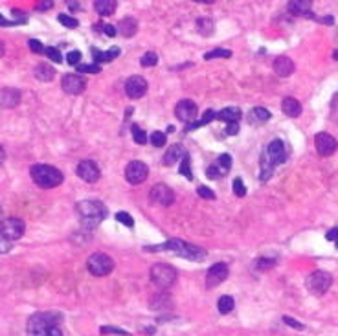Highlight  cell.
Listing matches in <instances>:
<instances>
[{"label": "cell", "mask_w": 338, "mask_h": 336, "mask_svg": "<svg viewBox=\"0 0 338 336\" xmlns=\"http://www.w3.org/2000/svg\"><path fill=\"white\" fill-rule=\"evenodd\" d=\"M30 336H63V314L61 312H35L26 323Z\"/></svg>", "instance_id": "6da1fadb"}, {"label": "cell", "mask_w": 338, "mask_h": 336, "mask_svg": "<svg viewBox=\"0 0 338 336\" xmlns=\"http://www.w3.org/2000/svg\"><path fill=\"white\" fill-rule=\"evenodd\" d=\"M145 250H149V252L167 250V252L177 254V256H180V257L191 259V261H202V259H206V256H208V252L204 250V248L189 245V243H184V241H180V239H169L167 243H164V245H160V246H147Z\"/></svg>", "instance_id": "7a4b0ae2"}, {"label": "cell", "mask_w": 338, "mask_h": 336, "mask_svg": "<svg viewBox=\"0 0 338 336\" xmlns=\"http://www.w3.org/2000/svg\"><path fill=\"white\" fill-rule=\"evenodd\" d=\"M75 213L85 228H96L107 217V208L99 200H83L75 204Z\"/></svg>", "instance_id": "3957f363"}, {"label": "cell", "mask_w": 338, "mask_h": 336, "mask_svg": "<svg viewBox=\"0 0 338 336\" xmlns=\"http://www.w3.org/2000/svg\"><path fill=\"white\" fill-rule=\"evenodd\" d=\"M30 175H32L33 182L37 184L39 187H44V189H52V187H57L63 184L65 176L57 167L54 166H46V164H37L30 169Z\"/></svg>", "instance_id": "277c9868"}, {"label": "cell", "mask_w": 338, "mask_h": 336, "mask_svg": "<svg viewBox=\"0 0 338 336\" xmlns=\"http://www.w3.org/2000/svg\"><path fill=\"white\" fill-rule=\"evenodd\" d=\"M177 279V270L167 265V263H156L151 267V281L155 283L156 287L167 288L171 287Z\"/></svg>", "instance_id": "5b68a950"}, {"label": "cell", "mask_w": 338, "mask_h": 336, "mask_svg": "<svg viewBox=\"0 0 338 336\" xmlns=\"http://www.w3.org/2000/svg\"><path fill=\"white\" fill-rule=\"evenodd\" d=\"M86 268L92 276H97V278H103V276H108V274L114 270V261L112 257H108L107 254H92L86 261Z\"/></svg>", "instance_id": "8992f818"}, {"label": "cell", "mask_w": 338, "mask_h": 336, "mask_svg": "<svg viewBox=\"0 0 338 336\" xmlns=\"http://www.w3.org/2000/svg\"><path fill=\"white\" fill-rule=\"evenodd\" d=\"M331 283H333V276L325 270H316V272H312L309 278H307V290L314 296H322L329 290L331 287Z\"/></svg>", "instance_id": "52a82bcc"}, {"label": "cell", "mask_w": 338, "mask_h": 336, "mask_svg": "<svg viewBox=\"0 0 338 336\" xmlns=\"http://www.w3.org/2000/svg\"><path fill=\"white\" fill-rule=\"evenodd\" d=\"M24 230H26V224L21 219L10 217V219L0 220V235H2L6 241L21 239L22 235H24Z\"/></svg>", "instance_id": "ba28073f"}, {"label": "cell", "mask_w": 338, "mask_h": 336, "mask_svg": "<svg viewBox=\"0 0 338 336\" xmlns=\"http://www.w3.org/2000/svg\"><path fill=\"white\" fill-rule=\"evenodd\" d=\"M147 175H149V169H147V166H145L144 162L140 160H133L129 166L125 167V178L133 186H138V184L145 182Z\"/></svg>", "instance_id": "9c48e42d"}, {"label": "cell", "mask_w": 338, "mask_h": 336, "mask_svg": "<svg viewBox=\"0 0 338 336\" xmlns=\"http://www.w3.org/2000/svg\"><path fill=\"white\" fill-rule=\"evenodd\" d=\"M75 173H77V176H79L81 180L88 182V184H94V182L99 180V176H101V171H99V167H97L96 162L92 160H83L77 164V167H75Z\"/></svg>", "instance_id": "30bf717a"}, {"label": "cell", "mask_w": 338, "mask_h": 336, "mask_svg": "<svg viewBox=\"0 0 338 336\" xmlns=\"http://www.w3.org/2000/svg\"><path fill=\"white\" fill-rule=\"evenodd\" d=\"M149 198L153 202L160 204V206H171L175 202V193L169 186L166 184H156V186L151 187L149 191Z\"/></svg>", "instance_id": "8fae6325"}, {"label": "cell", "mask_w": 338, "mask_h": 336, "mask_svg": "<svg viewBox=\"0 0 338 336\" xmlns=\"http://www.w3.org/2000/svg\"><path fill=\"white\" fill-rule=\"evenodd\" d=\"M314 145H316V151L320 156H331L338 147L336 138L329 133H318L314 136Z\"/></svg>", "instance_id": "7c38bea8"}, {"label": "cell", "mask_w": 338, "mask_h": 336, "mask_svg": "<svg viewBox=\"0 0 338 336\" xmlns=\"http://www.w3.org/2000/svg\"><path fill=\"white\" fill-rule=\"evenodd\" d=\"M145 92H147V81L142 75H131L125 83V94L131 99H140L145 96Z\"/></svg>", "instance_id": "4fadbf2b"}, {"label": "cell", "mask_w": 338, "mask_h": 336, "mask_svg": "<svg viewBox=\"0 0 338 336\" xmlns=\"http://www.w3.org/2000/svg\"><path fill=\"white\" fill-rule=\"evenodd\" d=\"M61 86H63V90L70 96H77L81 92L86 88V83L85 79L77 74H66L63 75V81H61Z\"/></svg>", "instance_id": "5bb4252c"}, {"label": "cell", "mask_w": 338, "mask_h": 336, "mask_svg": "<svg viewBox=\"0 0 338 336\" xmlns=\"http://www.w3.org/2000/svg\"><path fill=\"white\" fill-rule=\"evenodd\" d=\"M226 278H228V267H226L224 263H215V265L209 267L208 274H206V287L208 288L217 287Z\"/></svg>", "instance_id": "9a60e30c"}, {"label": "cell", "mask_w": 338, "mask_h": 336, "mask_svg": "<svg viewBox=\"0 0 338 336\" xmlns=\"http://www.w3.org/2000/svg\"><path fill=\"white\" fill-rule=\"evenodd\" d=\"M197 112H199V108H197V105H195L191 99H182V101H178L177 107H175V114H177L178 120L184 123L193 122Z\"/></svg>", "instance_id": "2e32d148"}, {"label": "cell", "mask_w": 338, "mask_h": 336, "mask_svg": "<svg viewBox=\"0 0 338 336\" xmlns=\"http://www.w3.org/2000/svg\"><path fill=\"white\" fill-rule=\"evenodd\" d=\"M267 155H269L274 166H279V164L287 162V151H285V145L281 140H272L270 142L269 147H267Z\"/></svg>", "instance_id": "e0dca14e"}, {"label": "cell", "mask_w": 338, "mask_h": 336, "mask_svg": "<svg viewBox=\"0 0 338 336\" xmlns=\"http://www.w3.org/2000/svg\"><path fill=\"white\" fill-rule=\"evenodd\" d=\"M312 0H289V11L296 17H311Z\"/></svg>", "instance_id": "ac0fdd59"}, {"label": "cell", "mask_w": 338, "mask_h": 336, "mask_svg": "<svg viewBox=\"0 0 338 336\" xmlns=\"http://www.w3.org/2000/svg\"><path fill=\"white\" fill-rule=\"evenodd\" d=\"M21 103V90L17 88H2L0 90V105L4 108H13Z\"/></svg>", "instance_id": "d6986e66"}, {"label": "cell", "mask_w": 338, "mask_h": 336, "mask_svg": "<svg viewBox=\"0 0 338 336\" xmlns=\"http://www.w3.org/2000/svg\"><path fill=\"white\" fill-rule=\"evenodd\" d=\"M274 72L279 75V77H289L292 72H294V63L292 59H289L287 55H279V57L274 59Z\"/></svg>", "instance_id": "ffe728a7"}, {"label": "cell", "mask_w": 338, "mask_h": 336, "mask_svg": "<svg viewBox=\"0 0 338 336\" xmlns=\"http://www.w3.org/2000/svg\"><path fill=\"white\" fill-rule=\"evenodd\" d=\"M118 32L122 33L124 37H127V39L135 37L136 32H138V21H136L135 17H125L124 21L120 22Z\"/></svg>", "instance_id": "44dd1931"}, {"label": "cell", "mask_w": 338, "mask_h": 336, "mask_svg": "<svg viewBox=\"0 0 338 336\" xmlns=\"http://www.w3.org/2000/svg\"><path fill=\"white\" fill-rule=\"evenodd\" d=\"M274 167L276 166L272 164V160H270L267 151H265L263 155H261V160H259V178H261V182L270 180V176H272L274 173Z\"/></svg>", "instance_id": "7402d4cb"}, {"label": "cell", "mask_w": 338, "mask_h": 336, "mask_svg": "<svg viewBox=\"0 0 338 336\" xmlns=\"http://www.w3.org/2000/svg\"><path fill=\"white\" fill-rule=\"evenodd\" d=\"M184 155H186V151H184L182 145H171L169 149H167V153L164 155V166H173V164H177L180 158H184Z\"/></svg>", "instance_id": "603a6c76"}, {"label": "cell", "mask_w": 338, "mask_h": 336, "mask_svg": "<svg viewBox=\"0 0 338 336\" xmlns=\"http://www.w3.org/2000/svg\"><path fill=\"white\" fill-rule=\"evenodd\" d=\"M281 110L289 118H298L301 114V103L294 97H285L281 103Z\"/></svg>", "instance_id": "cb8c5ba5"}, {"label": "cell", "mask_w": 338, "mask_h": 336, "mask_svg": "<svg viewBox=\"0 0 338 336\" xmlns=\"http://www.w3.org/2000/svg\"><path fill=\"white\" fill-rule=\"evenodd\" d=\"M116 8H118L116 0H94V10L101 17L112 15L114 11H116Z\"/></svg>", "instance_id": "d4e9b609"}, {"label": "cell", "mask_w": 338, "mask_h": 336, "mask_svg": "<svg viewBox=\"0 0 338 336\" xmlns=\"http://www.w3.org/2000/svg\"><path fill=\"white\" fill-rule=\"evenodd\" d=\"M35 77H37L39 81H43V83L52 81L55 77L54 66H50V64H46V63L37 64V66H35Z\"/></svg>", "instance_id": "484cf974"}, {"label": "cell", "mask_w": 338, "mask_h": 336, "mask_svg": "<svg viewBox=\"0 0 338 336\" xmlns=\"http://www.w3.org/2000/svg\"><path fill=\"white\" fill-rule=\"evenodd\" d=\"M269 120H270V112L265 107H256L248 114V122L252 123V125H258V123L261 125V123L269 122Z\"/></svg>", "instance_id": "4316f807"}, {"label": "cell", "mask_w": 338, "mask_h": 336, "mask_svg": "<svg viewBox=\"0 0 338 336\" xmlns=\"http://www.w3.org/2000/svg\"><path fill=\"white\" fill-rule=\"evenodd\" d=\"M120 55V48H110L107 52H101V50H96L92 48V57L96 63H108V61H112Z\"/></svg>", "instance_id": "83f0119b"}, {"label": "cell", "mask_w": 338, "mask_h": 336, "mask_svg": "<svg viewBox=\"0 0 338 336\" xmlns=\"http://www.w3.org/2000/svg\"><path fill=\"white\" fill-rule=\"evenodd\" d=\"M243 116V112L239 110L237 107H228V108H222L220 112H217V120H220V122H239Z\"/></svg>", "instance_id": "f1b7e54d"}, {"label": "cell", "mask_w": 338, "mask_h": 336, "mask_svg": "<svg viewBox=\"0 0 338 336\" xmlns=\"http://www.w3.org/2000/svg\"><path fill=\"white\" fill-rule=\"evenodd\" d=\"M234 307H236V301L232 296H220L219 301H217V309H219L220 314H230Z\"/></svg>", "instance_id": "f546056e"}, {"label": "cell", "mask_w": 338, "mask_h": 336, "mask_svg": "<svg viewBox=\"0 0 338 336\" xmlns=\"http://www.w3.org/2000/svg\"><path fill=\"white\" fill-rule=\"evenodd\" d=\"M197 30L200 32V35H204V37H209V35L213 33V21H211V19H208V17H202V19H199V21H197Z\"/></svg>", "instance_id": "4dcf8cb0"}, {"label": "cell", "mask_w": 338, "mask_h": 336, "mask_svg": "<svg viewBox=\"0 0 338 336\" xmlns=\"http://www.w3.org/2000/svg\"><path fill=\"white\" fill-rule=\"evenodd\" d=\"M213 120H217V114H215V110H206L200 122H193L191 125H188V131H193V129L204 127V125H208V123L213 122Z\"/></svg>", "instance_id": "1f68e13d"}, {"label": "cell", "mask_w": 338, "mask_h": 336, "mask_svg": "<svg viewBox=\"0 0 338 336\" xmlns=\"http://www.w3.org/2000/svg\"><path fill=\"white\" fill-rule=\"evenodd\" d=\"M180 175L186 176L188 180H193V173H191V158H189L188 153L184 155L182 164H180Z\"/></svg>", "instance_id": "d6a6232c"}, {"label": "cell", "mask_w": 338, "mask_h": 336, "mask_svg": "<svg viewBox=\"0 0 338 336\" xmlns=\"http://www.w3.org/2000/svg\"><path fill=\"white\" fill-rule=\"evenodd\" d=\"M131 133H133V138H135V142L138 145L147 144V134H145V131H142L138 125H133V127H131Z\"/></svg>", "instance_id": "836d02e7"}, {"label": "cell", "mask_w": 338, "mask_h": 336, "mask_svg": "<svg viewBox=\"0 0 338 336\" xmlns=\"http://www.w3.org/2000/svg\"><path fill=\"white\" fill-rule=\"evenodd\" d=\"M215 57L228 59V57H232V52H230V50H226V48H215V50H211V52H208V54L204 55V59H206V61H209V59H215Z\"/></svg>", "instance_id": "e575fe53"}, {"label": "cell", "mask_w": 338, "mask_h": 336, "mask_svg": "<svg viewBox=\"0 0 338 336\" xmlns=\"http://www.w3.org/2000/svg\"><path fill=\"white\" fill-rule=\"evenodd\" d=\"M156 63H158L156 52H147L144 57L140 59V64H142V66H156Z\"/></svg>", "instance_id": "d590c367"}, {"label": "cell", "mask_w": 338, "mask_h": 336, "mask_svg": "<svg viewBox=\"0 0 338 336\" xmlns=\"http://www.w3.org/2000/svg\"><path fill=\"white\" fill-rule=\"evenodd\" d=\"M151 144L155 145V147H164L166 145V134L160 133V131H155V133L151 134Z\"/></svg>", "instance_id": "8d00e7d4"}, {"label": "cell", "mask_w": 338, "mask_h": 336, "mask_svg": "<svg viewBox=\"0 0 338 336\" xmlns=\"http://www.w3.org/2000/svg\"><path fill=\"white\" fill-rule=\"evenodd\" d=\"M226 171L222 169L220 166H217V164H211V166L208 167V171H206V175H208V178H220V176L224 175Z\"/></svg>", "instance_id": "74e56055"}, {"label": "cell", "mask_w": 338, "mask_h": 336, "mask_svg": "<svg viewBox=\"0 0 338 336\" xmlns=\"http://www.w3.org/2000/svg\"><path fill=\"white\" fill-rule=\"evenodd\" d=\"M57 21L63 24V26H66V28H77L79 26V22L75 21L74 17H68V15H65V13H61L59 17H57Z\"/></svg>", "instance_id": "f35d334b"}, {"label": "cell", "mask_w": 338, "mask_h": 336, "mask_svg": "<svg viewBox=\"0 0 338 336\" xmlns=\"http://www.w3.org/2000/svg\"><path fill=\"white\" fill-rule=\"evenodd\" d=\"M116 219H118L122 224H125L127 228H133V226H135V219H133L127 211H118V213H116Z\"/></svg>", "instance_id": "ab89813d"}, {"label": "cell", "mask_w": 338, "mask_h": 336, "mask_svg": "<svg viewBox=\"0 0 338 336\" xmlns=\"http://www.w3.org/2000/svg\"><path fill=\"white\" fill-rule=\"evenodd\" d=\"M77 70L83 74H99L101 66H97V64H77Z\"/></svg>", "instance_id": "60d3db41"}, {"label": "cell", "mask_w": 338, "mask_h": 336, "mask_svg": "<svg viewBox=\"0 0 338 336\" xmlns=\"http://www.w3.org/2000/svg\"><path fill=\"white\" fill-rule=\"evenodd\" d=\"M274 265H276V259H267V257H259L256 261V268H259V270H269Z\"/></svg>", "instance_id": "b9f144b4"}, {"label": "cell", "mask_w": 338, "mask_h": 336, "mask_svg": "<svg viewBox=\"0 0 338 336\" xmlns=\"http://www.w3.org/2000/svg\"><path fill=\"white\" fill-rule=\"evenodd\" d=\"M234 193H236V197H245L247 195V187H245V184H243L239 176L234 178Z\"/></svg>", "instance_id": "7bdbcfd3"}, {"label": "cell", "mask_w": 338, "mask_h": 336, "mask_svg": "<svg viewBox=\"0 0 338 336\" xmlns=\"http://www.w3.org/2000/svg\"><path fill=\"white\" fill-rule=\"evenodd\" d=\"M197 195H199L200 198H206V200H213L215 198V191H211V189L206 186L197 187Z\"/></svg>", "instance_id": "ee69618b"}, {"label": "cell", "mask_w": 338, "mask_h": 336, "mask_svg": "<svg viewBox=\"0 0 338 336\" xmlns=\"http://www.w3.org/2000/svg\"><path fill=\"white\" fill-rule=\"evenodd\" d=\"M44 54L48 55L54 63H61L63 61V57H61V52L57 48H54V46H50V48H44Z\"/></svg>", "instance_id": "f6af8a7d"}, {"label": "cell", "mask_w": 338, "mask_h": 336, "mask_svg": "<svg viewBox=\"0 0 338 336\" xmlns=\"http://www.w3.org/2000/svg\"><path fill=\"white\" fill-rule=\"evenodd\" d=\"M28 46H30V50H32L33 54H44L43 43L37 41V39H30V41H28Z\"/></svg>", "instance_id": "bcb514c9"}, {"label": "cell", "mask_w": 338, "mask_h": 336, "mask_svg": "<svg viewBox=\"0 0 338 336\" xmlns=\"http://www.w3.org/2000/svg\"><path fill=\"white\" fill-rule=\"evenodd\" d=\"M217 166H220L224 171H228L232 167V158L230 155H220L219 158H217V162H215Z\"/></svg>", "instance_id": "7dc6e473"}, {"label": "cell", "mask_w": 338, "mask_h": 336, "mask_svg": "<svg viewBox=\"0 0 338 336\" xmlns=\"http://www.w3.org/2000/svg\"><path fill=\"white\" fill-rule=\"evenodd\" d=\"M66 61H68V64H72V66H77L81 61V52H77V50H72V52H68V55H66Z\"/></svg>", "instance_id": "c3c4849f"}, {"label": "cell", "mask_w": 338, "mask_h": 336, "mask_svg": "<svg viewBox=\"0 0 338 336\" xmlns=\"http://www.w3.org/2000/svg\"><path fill=\"white\" fill-rule=\"evenodd\" d=\"M283 321L287 323L289 327H292V329H296V331H303L305 329V325L303 323H300V321H296L294 318H290V316H283Z\"/></svg>", "instance_id": "681fc988"}, {"label": "cell", "mask_w": 338, "mask_h": 336, "mask_svg": "<svg viewBox=\"0 0 338 336\" xmlns=\"http://www.w3.org/2000/svg\"><path fill=\"white\" fill-rule=\"evenodd\" d=\"M239 133V122H230L226 123V134H230V136H234V134Z\"/></svg>", "instance_id": "f907efd6"}, {"label": "cell", "mask_w": 338, "mask_h": 336, "mask_svg": "<svg viewBox=\"0 0 338 336\" xmlns=\"http://www.w3.org/2000/svg\"><path fill=\"white\" fill-rule=\"evenodd\" d=\"M54 6V0H39L37 2V10L39 11H46Z\"/></svg>", "instance_id": "816d5d0a"}, {"label": "cell", "mask_w": 338, "mask_h": 336, "mask_svg": "<svg viewBox=\"0 0 338 336\" xmlns=\"http://www.w3.org/2000/svg\"><path fill=\"white\" fill-rule=\"evenodd\" d=\"M101 332L103 334H107V332H114V334H129L127 331H122V329H118V327H101Z\"/></svg>", "instance_id": "f5cc1de1"}, {"label": "cell", "mask_w": 338, "mask_h": 336, "mask_svg": "<svg viewBox=\"0 0 338 336\" xmlns=\"http://www.w3.org/2000/svg\"><path fill=\"white\" fill-rule=\"evenodd\" d=\"M103 32H105V35H107V37H114L118 30H116L114 26H110V24H107V26H103Z\"/></svg>", "instance_id": "db71d44e"}, {"label": "cell", "mask_w": 338, "mask_h": 336, "mask_svg": "<svg viewBox=\"0 0 338 336\" xmlns=\"http://www.w3.org/2000/svg\"><path fill=\"white\" fill-rule=\"evenodd\" d=\"M10 250H11V243H10V241H0V254L10 252Z\"/></svg>", "instance_id": "11a10c76"}, {"label": "cell", "mask_w": 338, "mask_h": 336, "mask_svg": "<svg viewBox=\"0 0 338 336\" xmlns=\"http://www.w3.org/2000/svg\"><path fill=\"white\" fill-rule=\"evenodd\" d=\"M325 237H327V241H336V239H338V228L329 230V232H327V235H325Z\"/></svg>", "instance_id": "9f6ffc18"}, {"label": "cell", "mask_w": 338, "mask_h": 336, "mask_svg": "<svg viewBox=\"0 0 338 336\" xmlns=\"http://www.w3.org/2000/svg\"><path fill=\"white\" fill-rule=\"evenodd\" d=\"M66 4L70 6V10H72V11H77V10H81V8H79V4H77V0H66Z\"/></svg>", "instance_id": "6f0895ef"}, {"label": "cell", "mask_w": 338, "mask_h": 336, "mask_svg": "<svg viewBox=\"0 0 338 336\" xmlns=\"http://www.w3.org/2000/svg\"><path fill=\"white\" fill-rule=\"evenodd\" d=\"M13 24H17V22H10V21H6L4 17L0 15V26H13Z\"/></svg>", "instance_id": "680465c9"}, {"label": "cell", "mask_w": 338, "mask_h": 336, "mask_svg": "<svg viewBox=\"0 0 338 336\" xmlns=\"http://www.w3.org/2000/svg\"><path fill=\"white\" fill-rule=\"evenodd\" d=\"M4 160H6V151H4V147L0 145V164H4Z\"/></svg>", "instance_id": "91938a15"}, {"label": "cell", "mask_w": 338, "mask_h": 336, "mask_svg": "<svg viewBox=\"0 0 338 336\" xmlns=\"http://www.w3.org/2000/svg\"><path fill=\"white\" fill-rule=\"evenodd\" d=\"M195 2H204V4H211V2H215V0H195Z\"/></svg>", "instance_id": "94428289"}, {"label": "cell", "mask_w": 338, "mask_h": 336, "mask_svg": "<svg viewBox=\"0 0 338 336\" xmlns=\"http://www.w3.org/2000/svg\"><path fill=\"white\" fill-rule=\"evenodd\" d=\"M2 55H4V44L0 43V57H2Z\"/></svg>", "instance_id": "6125c7cd"}, {"label": "cell", "mask_w": 338, "mask_h": 336, "mask_svg": "<svg viewBox=\"0 0 338 336\" xmlns=\"http://www.w3.org/2000/svg\"><path fill=\"white\" fill-rule=\"evenodd\" d=\"M333 57H334V59H338V50H334V54H333Z\"/></svg>", "instance_id": "be15d7a7"}, {"label": "cell", "mask_w": 338, "mask_h": 336, "mask_svg": "<svg viewBox=\"0 0 338 336\" xmlns=\"http://www.w3.org/2000/svg\"><path fill=\"white\" fill-rule=\"evenodd\" d=\"M0 217H2V206H0Z\"/></svg>", "instance_id": "e7e4bbea"}, {"label": "cell", "mask_w": 338, "mask_h": 336, "mask_svg": "<svg viewBox=\"0 0 338 336\" xmlns=\"http://www.w3.org/2000/svg\"><path fill=\"white\" fill-rule=\"evenodd\" d=\"M334 243H336V248H338V239H336V241H334Z\"/></svg>", "instance_id": "03108f58"}]
</instances>
